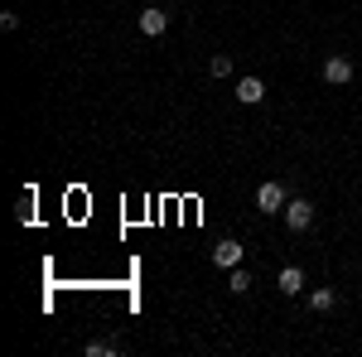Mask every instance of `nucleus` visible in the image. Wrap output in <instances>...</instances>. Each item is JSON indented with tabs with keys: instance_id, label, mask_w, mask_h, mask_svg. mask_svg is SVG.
I'll return each instance as SVG.
<instances>
[{
	"instance_id": "nucleus-1",
	"label": "nucleus",
	"mask_w": 362,
	"mask_h": 357,
	"mask_svg": "<svg viewBox=\"0 0 362 357\" xmlns=\"http://www.w3.org/2000/svg\"><path fill=\"white\" fill-rule=\"evenodd\" d=\"M285 227H290V232H309V227H314V203H309V198H290V203H285Z\"/></svg>"
},
{
	"instance_id": "nucleus-2",
	"label": "nucleus",
	"mask_w": 362,
	"mask_h": 357,
	"mask_svg": "<svg viewBox=\"0 0 362 357\" xmlns=\"http://www.w3.org/2000/svg\"><path fill=\"white\" fill-rule=\"evenodd\" d=\"M285 203H290V198H285V184H276V179H266V184L256 189V208H261V213H285Z\"/></svg>"
},
{
	"instance_id": "nucleus-3",
	"label": "nucleus",
	"mask_w": 362,
	"mask_h": 357,
	"mask_svg": "<svg viewBox=\"0 0 362 357\" xmlns=\"http://www.w3.org/2000/svg\"><path fill=\"white\" fill-rule=\"evenodd\" d=\"M324 83H329V87H348V83H353V63L334 54L329 63H324Z\"/></svg>"
},
{
	"instance_id": "nucleus-4",
	"label": "nucleus",
	"mask_w": 362,
	"mask_h": 357,
	"mask_svg": "<svg viewBox=\"0 0 362 357\" xmlns=\"http://www.w3.org/2000/svg\"><path fill=\"white\" fill-rule=\"evenodd\" d=\"M165 29H169L165 10H155V5H150V10H140V34H145V39H160Z\"/></svg>"
},
{
	"instance_id": "nucleus-5",
	"label": "nucleus",
	"mask_w": 362,
	"mask_h": 357,
	"mask_svg": "<svg viewBox=\"0 0 362 357\" xmlns=\"http://www.w3.org/2000/svg\"><path fill=\"white\" fill-rule=\"evenodd\" d=\"M213 266H218V271L242 266V247H237V242H218V247H213Z\"/></svg>"
},
{
	"instance_id": "nucleus-6",
	"label": "nucleus",
	"mask_w": 362,
	"mask_h": 357,
	"mask_svg": "<svg viewBox=\"0 0 362 357\" xmlns=\"http://www.w3.org/2000/svg\"><path fill=\"white\" fill-rule=\"evenodd\" d=\"M261 97H266V83H261V78H242V83H237V102H247V107H256Z\"/></svg>"
},
{
	"instance_id": "nucleus-7",
	"label": "nucleus",
	"mask_w": 362,
	"mask_h": 357,
	"mask_svg": "<svg viewBox=\"0 0 362 357\" xmlns=\"http://www.w3.org/2000/svg\"><path fill=\"white\" fill-rule=\"evenodd\" d=\"M300 290H305V271L300 266H285L280 271V295H300Z\"/></svg>"
},
{
	"instance_id": "nucleus-8",
	"label": "nucleus",
	"mask_w": 362,
	"mask_h": 357,
	"mask_svg": "<svg viewBox=\"0 0 362 357\" xmlns=\"http://www.w3.org/2000/svg\"><path fill=\"white\" fill-rule=\"evenodd\" d=\"M227 290H232V295H247L251 290V271L247 266H232V271H227Z\"/></svg>"
},
{
	"instance_id": "nucleus-9",
	"label": "nucleus",
	"mask_w": 362,
	"mask_h": 357,
	"mask_svg": "<svg viewBox=\"0 0 362 357\" xmlns=\"http://www.w3.org/2000/svg\"><path fill=\"white\" fill-rule=\"evenodd\" d=\"M208 73H213V78H232V58L213 54V58H208Z\"/></svg>"
},
{
	"instance_id": "nucleus-10",
	"label": "nucleus",
	"mask_w": 362,
	"mask_h": 357,
	"mask_svg": "<svg viewBox=\"0 0 362 357\" xmlns=\"http://www.w3.org/2000/svg\"><path fill=\"white\" fill-rule=\"evenodd\" d=\"M309 304H314L319 314H329V309L338 304V295H334V290H314V295H309Z\"/></svg>"
},
{
	"instance_id": "nucleus-11",
	"label": "nucleus",
	"mask_w": 362,
	"mask_h": 357,
	"mask_svg": "<svg viewBox=\"0 0 362 357\" xmlns=\"http://www.w3.org/2000/svg\"><path fill=\"white\" fill-rule=\"evenodd\" d=\"M87 353H92V357H112L116 348L107 343V338H92V343H87Z\"/></svg>"
},
{
	"instance_id": "nucleus-12",
	"label": "nucleus",
	"mask_w": 362,
	"mask_h": 357,
	"mask_svg": "<svg viewBox=\"0 0 362 357\" xmlns=\"http://www.w3.org/2000/svg\"><path fill=\"white\" fill-rule=\"evenodd\" d=\"M15 218H20V222H29V218H34V193H25V198H20V208H15Z\"/></svg>"
}]
</instances>
